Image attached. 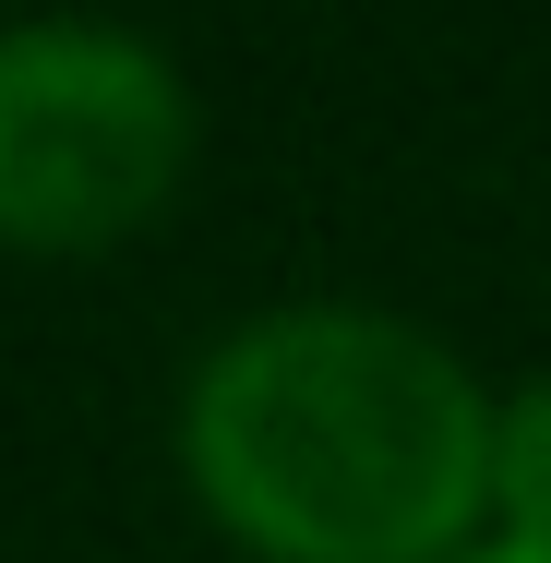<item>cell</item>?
I'll list each match as a JSON object with an SVG mask.
<instances>
[{
    "label": "cell",
    "instance_id": "obj_2",
    "mask_svg": "<svg viewBox=\"0 0 551 563\" xmlns=\"http://www.w3.org/2000/svg\"><path fill=\"white\" fill-rule=\"evenodd\" d=\"M192 168V85L120 24H0V252H109Z\"/></svg>",
    "mask_w": 551,
    "mask_h": 563
},
{
    "label": "cell",
    "instance_id": "obj_4",
    "mask_svg": "<svg viewBox=\"0 0 551 563\" xmlns=\"http://www.w3.org/2000/svg\"><path fill=\"white\" fill-rule=\"evenodd\" d=\"M467 563H551V552H540V540H480Z\"/></svg>",
    "mask_w": 551,
    "mask_h": 563
},
{
    "label": "cell",
    "instance_id": "obj_1",
    "mask_svg": "<svg viewBox=\"0 0 551 563\" xmlns=\"http://www.w3.org/2000/svg\"><path fill=\"white\" fill-rule=\"evenodd\" d=\"M492 432L480 372L360 300L252 312L180 384V479L264 563H467L492 540Z\"/></svg>",
    "mask_w": 551,
    "mask_h": 563
},
{
    "label": "cell",
    "instance_id": "obj_3",
    "mask_svg": "<svg viewBox=\"0 0 551 563\" xmlns=\"http://www.w3.org/2000/svg\"><path fill=\"white\" fill-rule=\"evenodd\" d=\"M492 540H540L551 552V384L504 396V432H492Z\"/></svg>",
    "mask_w": 551,
    "mask_h": 563
}]
</instances>
